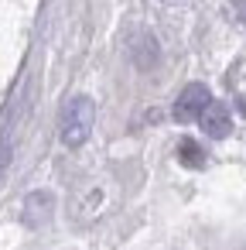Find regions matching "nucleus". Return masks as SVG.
Segmentation results:
<instances>
[{
    "label": "nucleus",
    "mask_w": 246,
    "mask_h": 250,
    "mask_svg": "<svg viewBox=\"0 0 246 250\" xmlns=\"http://www.w3.org/2000/svg\"><path fill=\"white\" fill-rule=\"evenodd\" d=\"M93 124H96V106L89 96H72L65 106H62V117H58V137L65 147H82L93 134Z\"/></svg>",
    "instance_id": "f257e3e1"
},
{
    "label": "nucleus",
    "mask_w": 246,
    "mask_h": 250,
    "mask_svg": "<svg viewBox=\"0 0 246 250\" xmlns=\"http://www.w3.org/2000/svg\"><path fill=\"white\" fill-rule=\"evenodd\" d=\"M208 103H212L208 89H205L202 83H191V86H185V89H181V96L174 100V120L191 124V120H198V117H202V110H205Z\"/></svg>",
    "instance_id": "f03ea898"
},
{
    "label": "nucleus",
    "mask_w": 246,
    "mask_h": 250,
    "mask_svg": "<svg viewBox=\"0 0 246 250\" xmlns=\"http://www.w3.org/2000/svg\"><path fill=\"white\" fill-rule=\"evenodd\" d=\"M198 124H202V130H205L208 137H215V141L229 137V130H232V117H229V110H226L222 103H215V100L202 110Z\"/></svg>",
    "instance_id": "7ed1b4c3"
},
{
    "label": "nucleus",
    "mask_w": 246,
    "mask_h": 250,
    "mask_svg": "<svg viewBox=\"0 0 246 250\" xmlns=\"http://www.w3.org/2000/svg\"><path fill=\"white\" fill-rule=\"evenodd\" d=\"M48 212H52V195H48V192H35V195L28 199V212H24V219H28L31 226H41V223L48 219Z\"/></svg>",
    "instance_id": "20e7f679"
},
{
    "label": "nucleus",
    "mask_w": 246,
    "mask_h": 250,
    "mask_svg": "<svg viewBox=\"0 0 246 250\" xmlns=\"http://www.w3.org/2000/svg\"><path fill=\"white\" fill-rule=\"evenodd\" d=\"M178 158H181V165H188V168H202V165H205V151H202L191 137H185V141L178 144Z\"/></svg>",
    "instance_id": "39448f33"
},
{
    "label": "nucleus",
    "mask_w": 246,
    "mask_h": 250,
    "mask_svg": "<svg viewBox=\"0 0 246 250\" xmlns=\"http://www.w3.org/2000/svg\"><path fill=\"white\" fill-rule=\"evenodd\" d=\"M7 161H11V147L0 144V178H4V171H7Z\"/></svg>",
    "instance_id": "423d86ee"
},
{
    "label": "nucleus",
    "mask_w": 246,
    "mask_h": 250,
    "mask_svg": "<svg viewBox=\"0 0 246 250\" xmlns=\"http://www.w3.org/2000/svg\"><path fill=\"white\" fill-rule=\"evenodd\" d=\"M232 4H236V7H239V14L246 18V0H232Z\"/></svg>",
    "instance_id": "0eeeda50"
},
{
    "label": "nucleus",
    "mask_w": 246,
    "mask_h": 250,
    "mask_svg": "<svg viewBox=\"0 0 246 250\" xmlns=\"http://www.w3.org/2000/svg\"><path fill=\"white\" fill-rule=\"evenodd\" d=\"M243 106H246V103H243Z\"/></svg>",
    "instance_id": "6e6552de"
}]
</instances>
